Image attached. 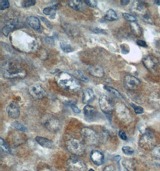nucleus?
Wrapping results in <instances>:
<instances>
[{
  "instance_id": "1",
  "label": "nucleus",
  "mask_w": 160,
  "mask_h": 171,
  "mask_svg": "<svg viewBox=\"0 0 160 171\" xmlns=\"http://www.w3.org/2000/svg\"><path fill=\"white\" fill-rule=\"evenodd\" d=\"M55 81L62 89L69 92H76L80 90L79 82L72 75L67 72H60L55 76Z\"/></svg>"
},
{
  "instance_id": "2",
  "label": "nucleus",
  "mask_w": 160,
  "mask_h": 171,
  "mask_svg": "<svg viewBox=\"0 0 160 171\" xmlns=\"http://www.w3.org/2000/svg\"><path fill=\"white\" fill-rule=\"evenodd\" d=\"M2 74L4 77L6 79H23L27 73L25 69L19 67V65L13 60L7 61L2 66Z\"/></svg>"
},
{
  "instance_id": "3",
  "label": "nucleus",
  "mask_w": 160,
  "mask_h": 171,
  "mask_svg": "<svg viewBox=\"0 0 160 171\" xmlns=\"http://www.w3.org/2000/svg\"><path fill=\"white\" fill-rule=\"evenodd\" d=\"M131 10L134 12V13L139 16H141L142 19L145 22L149 24L152 22L150 15L146 9V2H143V1H134Z\"/></svg>"
},
{
  "instance_id": "4",
  "label": "nucleus",
  "mask_w": 160,
  "mask_h": 171,
  "mask_svg": "<svg viewBox=\"0 0 160 171\" xmlns=\"http://www.w3.org/2000/svg\"><path fill=\"white\" fill-rule=\"evenodd\" d=\"M67 149L76 156H81L85 153V147L82 142L75 138L69 139L66 142Z\"/></svg>"
},
{
  "instance_id": "5",
  "label": "nucleus",
  "mask_w": 160,
  "mask_h": 171,
  "mask_svg": "<svg viewBox=\"0 0 160 171\" xmlns=\"http://www.w3.org/2000/svg\"><path fill=\"white\" fill-rule=\"evenodd\" d=\"M66 165L69 171H85L87 169L85 162L77 156L69 158Z\"/></svg>"
},
{
  "instance_id": "6",
  "label": "nucleus",
  "mask_w": 160,
  "mask_h": 171,
  "mask_svg": "<svg viewBox=\"0 0 160 171\" xmlns=\"http://www.w3.org/2000/svg\"><path fill=\"white\" fill-rule=\"evenodd\" d=\"M83 141L88 145H93L98 143V136L97 133L92 128L85 127L80 132Z\"/></svg>"
},
{
  "instance_id": "7",
  "label": "nucleus",
  "mask_w": 160,
  "mask_h": 171,
  "mask_svg": "<svg viewBox=\"0 0 160 171\" xmlns=\"http://www.w3.org/2000/svg\"><path fill=\"white\" fill-rule=\"evenodd\" d=\"M155 138L152 133L146 130L139 141V145L146 149H151L155 147Z\"/></svg>"
},
{
  "instance_id": "8",
  "label": "nucleus",
  "mask_w": 160,
  "mask_h": 171,
  "mask_svg": "<svg viewBox=\"0 0 160 171\" xmlns=\"http://www.w3.org/2000/svg\"><path fill=\"white\" fill-rule=\"evenodd\" d=\"M116 113L119 120L124 123L130 122L131 117L128 108L123 103H117L116 106Z\"/></svg>"
},
{
  "instance_id": "9",
  "label": "nucleus",
  "mask_w": 160,
  "mask_h": 171,
  "mask_svg": "<svg viewBox=\"0 0 160 171\" xmlns=\"http://www.w3.org/2000/svg\"><path fill=\"white\" fill-rule=\"evenodd\" d=\"M29 95L36 100H40L46 96V93L44 88L40 84H32L28 88Z\"/></svg>"
},
{
  "instance_id": "10",
  "label": "nucleus",
  "mask_w": 160,
  "mask_h": 171,
  "mask_svg": "<svg viewBox=\"0 0 160 171\" xmlns=\"http://www.w3.org/2000/svg\"><path fill=\"white\" fill-rule=\"evenodd\" d=\"M99 106L101 110L106 114H111L113 111L114 106L112 102L109 97L105 94L101 95L98 100Z\"/></svg>"
},
{
  "instance_id": "11",
  "label": "nucleus",
  "mask_w": 160,
  "mask_h": 171,
  "mask_svg": "<svg viewBox=\"0 0 160 171\" xmlns=\"http://www.w3.org/2000/svg\"><path fill=\"white\" fill-rule=\"evenodd\" d=\"M140 85V80L132 75H126L124 78V86L128 90H133L137 88Z\"/></svg>"
},
{
  "instance_id": "12",
  "label": "nucleus",
  "mask_w": 160,
  "mask_h": 171,
  "mask_svg": "<svg viewBox=\"0 0 160 171\" xmlns=\"http://www.w3.org/2000/svg\"><path fill=\"white\" fill-rule=\"evenodd\" d=\"M44 125L49 131L51 132H58L61 127L60 120L57 118L53 117H50L47 118L44 122Z\"/></svg>"
},
{
  "instance_id": "13",
  "label": "nucleus",
  "mask_w": 160,
  "mask_h": 171,
  "mask_svg": "<svg viewBox=\"0 0 160 171\" xmlns=\"http://www.w3.org/2000/svg\"><path fill=\"white\" fill-rule=\"evenodd\" d=\"M8 116L13 119H16L19 117L21 114L20 106L15 101L10 102L6 108Z\"/></svg>"
},
{
  "instance_id": "14",
  "label": "nucleus",
  "mask_w": 160,
  "mask_h": 171,
  "mask_svg": "<svg viewBox=\"0 0 160 171\" xmlns=\"http://www.w3.org/2000/svg\"><path fill=\"white\" fill-rule=\"evenodd\" d=\"M143 63L145 67L149 71L155 70L159 66L158 60L152 55H148L145 57L143 60Z\"/></svg>"
},
{
  "instance_id": "15",
  "label": "nucleus",
  "mask_w": 160,
  "mask_h": 171,
  "mask_svg": "<svg viewBox=\"0 0 160 171\" xmlns=\"http://www.w3.org/2000/svg\"><path fill=\"white\" fill-rule=\"evenodd\" d=\"M90 159L92 162L97 166L102 165L104 163V155L103 154V153L96 149H94L91 152Z\"/></svg>"
},
{
  "instance_id": "16",
  "label": "nucleus",
  "mask_w": 160,
  "mask_h": 171,
  "mask_svg": "<svg viewBox=\"0 0 160 171\" xmlns=\"http://www.w3.org/2000/svg\"><path fill=\"white\" fill-rule=\"evenodd\" d=\"M88 72L92 76L98 78L103 77L104 74L103 69L98 65L90 66L88 68Z\"/></svg>"
},
{
  "instance_id": "17",
  "label": "nucleus",
  "mask_w": 160,
  "mask_h": 171,
  "mask_svg": "<svg viewBox=\"0 0 160 171\" xmlns=\"http://www.w3.org/2000/svg\"><path fill=\"white\" fill-rule=\"evenodd\" d=\"M5 22L6 25L16 26L18 22V17L16 13L12 11L7 12L5 16Z\"/></svg>"
},
{
  "instance_id": "18",
  "label": "nucleus",
  "mask_w": 160,
  "mask_h": 171,
  "mask_svg": "<svg viewBox=\"0 0 160 171\" xmlns=\"http://www.w3.org/2000/svg\"><path fill=\"white\" fill-rule=\"evenodd\" d=\"M95 97L93 90L91 88H87L83 91L82 101L83 104H88L91 103Z\"/></svg>"
},
{
  "instance_id": "19",
  "label": "nucleus",
  "mask_w": 160,
  "mask_h": 171,
  "mask_svg": "<svg viewBox=\"0 0 160 171\" xmlns=\"http://www.w3.org/2000/svg\"><path fill=\"white\" fill-rule=\"evenodd\" d=\"M35 139L36 142L42 147L51 149L54 147L53 141L46 138L42 137V136H37Z\"/></svg>"
},
{
  "instance_id": "20",
  "label": "nucleus",
  "mask_w": 160,
  "mask_h": 171,
  "mask_svg": "<svg viewBox=\"0 0 160 171\" xmlns=\"http://www.w3.org/2000/svg\"><path fill=\"white\" fill-rule=\"evenodd\" d=\"M26 22L32 28L36 30L39 29L41 27L40 20L38 18L34 16H30L28 17L26 19Z\"/></svg>"
},
{
  "instance_id": "21",
  "label": "nucleus",
  "mask_w": 160,
  "mask_h": 171,
  "mask_svg": "<svg viewBox=\"0 0 160 171\" xmlns=\"http://www.w3.org/2000/svg\"><path fill=\"white\" fill-rule=\"evenodd\" d=\"M67 4L70 7H71V9H73L76 11L81 12L84 9V5H83L82 1L70 0L67 1Z\"/></svg>"
},
{
  "instance_id": "22",
  "label": "nucleus",
  "mask_w": 160,
  "mask_h": 171,
  "mask_svg": "<svg viewBox=\"0 0 160 171\" xmlns=\"http://www.w3.org/2000/svg\"><path fill=\"white\" fill-rule=\"evenodd\" d=\"M83 113L86 117L91 118L95 115L96 109L92 106L86 105L83 109Z\"/></svg>"
},
{
  "instance_id": "23",
  "label": "nucleus",
  "mask_w": 160,
  "mask_h": 171,
  "mask_svg": "<svg viewBox=\"0 0 160 171\" xmlns=\"http://www.w3.org/2000/svg\"><path fill=\"white\" fill-rule=\"evenodd\" d=\"M58 9L57 5H53L50 7H46L43 9V12L46 16H49L50 18H53L52 17H55V11Z\"/></svg>"
},
{
  "instance_id": "24",
  "label": "nucleus",
  "mask_w": 160,
  "mask_h": 171,
  "mask_svg": "<svg viewBox=\"0 0 160 171\" xmlns=\"http://www.w3.org/2000/svg\"><path fill=\"white\" fill-rule=\"evenodd\" d=\"M130 28L133 33V34L137 37H140L141 34V30L140 25L137 22H131L130 23Z\"/></svg>"
},
{
  "instance_id": "25",
  "label": "nucleus",
  "mask_w": 160,
  "mask_h": 171,
  "mask_svg": "<svg viewBox=\"0 0 160 171\" xmlns=\"http://www.w3.org/2000/svg\"><path fill=\"white\" fill-rule=\"evenodd\" d=\"M104 18L108 21H114L117 19V15L114 10L109 9L107 11Z\"/></svg>"
},
{
  "instance_id": "26",
  "label": "nucleus",
  "mask_w": 160,
  "mask_h": 171,
  "mask_svg": "<svg viewBox=\"0 0 160 171\" xmlns=\"http://www.w3.org/2000/svg\"><path fill=\"white\" fill-rule=\"evenodd\" d=\"M104 89L109 92L112 96H113L114 97L117 98H122L123 97L121 95V94L114 88L109 86H104Z\"/></svg>"
},
{
  "instance_id": "27",
  "label": "nucleus",
  "mask_w": 160,
  "mask_h": 171,
  "mask_svg": "<svg viewBox=\"0 0 160 171\" xmlns=\"http://www.w3.org/2000/svg\"><path fill=\"white\" fill-rule=\"evenodd\" d=\"M123 165L124 167L129 171H134L136 168V164L133 160L128 159L123 162Z\"/></svg>"
},
{
  "instance_id": "28",
  "label": "nucleus",
  "mask_w": 160,
  "mask_h": 171,
  "mask_svg": "<svg viewBox=\"0 0 160 171\" xmlns=\"http://www.w3.org/2000/svg\"><path fill=\"white\" fill-rule=\"evenodd\" d=\"M0 147L1 150L6 154H12V150L10 147L7 144V142L2 138H0Z\"/></svg>"
},
{
  "instance_id": "29",
  "label": "nucleus",
  "mask_w": 160,
  "mask_h": 171,
  "mask_svg": "<svg viewBox=\"0 0 160 171\" xmlns=\"http://www.w3.org/2000/svg\"><path fill=\"white\" fill-rule=\"evenodd\" d=\"M16 26L12 25H5L2 29V33L5 36L7 37L10 32L13 31L15 28Z\"/></svg>"
},
{
  "instance_id": "30",
  "label": "nucleus",
  "mask_w": 160,
  "mask_h": 171,
  "mask_svg": "<svg viewBox=\"0 0 160 171\" xmlns=\"http://www.w3.org/2000/svg\"><path fill=\"white\" fill-rule=\"evenodd\" d=\"M74 75L78 79L83 82H88L89 81V79L80 70H76L74 72Z\"/></svg>"
},
{
  "instance_id": "31",
  "label": "nucleus",
  "mask_w": 160,
  "mask_h": 171,
  "mask_svg": "<svg viewBox=\"0 0 160 171\" xmlns=\"http://www.w3.org/2000/svg\"><path fill=\"white\" fill-rule=\"evenodd\" d=\"M12 126L18 130L19 131L22 132H25L26 131V128L25 126H24L23 124H22L21 123H20L18 121H15V122H12Z\"/></svg>"
},
{
  "instance_id": "32",
  "label": "nucleus",
  "mask_w": 160,
  "mask_h": 171,
  "mask_svg": "<svg viewBox=\"0 0 160 171\" xmlns=\"http://www.w3.org/2000/svg\"><path fill=\"white\" fill-rule=\"evenodd\" d=\"M122 16L128 22H136L137 21V18L134 16H133L132 15H130L129 13H122Z\"/></svg>"
},
{
  "instance_id": "33",
  "label": "nucleus",
  "mask_w": 160,
  "mask_h": 171,
  "mask_svg": "<svg viewBox=\"0 0 160 171\" xmlns=\"http://www.w3.org/2000/svg\"><path fill=\"white\" fill-rule=\"evenodd\" d=\"M60 46H61V48L64 52L69 53V52H73V49L72 48V46L68 43H61Z\"/></svg>"
},
{
  "instance_id": "34",
  "label": "nucleus",
  "mask_w": 160,
  "mask_h": 171,
  "mask_svg": "<svg viewBox=\"0 0 160 171\" xmlns=\"http://www.w3.org/2000/svg\"><path fill=\"white\" fill-rule=\"evenodd\" d=\"M36 0H26L23 1L22 2V6L23 8H28L31 6H33L36 4Z\"/></svg>"
},
{
  "instance_id": "35",
  "label": "nucleus",
  "mask_w": 160,
  "mask_h": 171,
  "mask_svg": "<svg viewBox=\"0 0 160 171\" xmlns=\"http://www.w3.org/2000/svg\"><path fill=\"white\" fill-rule=\"evenodd\" d=\"M152 153L155 158L160 159V145H155L152 150Z\"/></svg>"
},
{
  "instance_id": "36",
  "label": "nucleus",
  "mask_w": 160,
  "mask_h": 171,
  "mask_svg": "<svg viewBox=\"0 0 160 171\" xmlns=\"http://www.w3.org/2000/svg\"><path fill=\"white\" fill-rule=\"evenodd\" d=\"M122 150L123 152L127 155H131L134 152V149L130 146H124L122 147Z\"/></svg>"
},
{
  "instance_id": "37",
  "label": "nucleus",
  "mask_w": 160,
  "mask_h": 171,
  "mask_svg": "<svg viewBox=\"0 0 160 171\" xmlns=\"http://www.w3.org/2000/svg\"><path fill=\"white\" fill-rule=\"evenodd\" d=\"M10 2L7 0H1L0 1V10H4L9 8Z\"/></svg>"
},
{
  "instance_id": "38",
  "label": "nucleus",
  "mask_w": 160,
  "mask_h": 171,
  "mask_svg": "<svg viewBox=\"0 0 160 171\" xmlns=\"http://www.w3.org/2000/svg\"><path fill=\"white\" fill-rule=\"evenodd\" d=\"M131 106L133 107V108L134 109V112L136 114H141L143 113L144 112V110H143V108L140 107V106H136L134 104H131Z\"/></svg>"
},
{
  "instance_id": "39",
  "label": "nucleus",
  "mask_w": 160,
  "mask_h": 171,
  "mask_svg": "<svg viewBox=\"0 0 160 171\" xmlns=\"http://www.w3.org/2000/svg\"><path fill=\"white\" fill-rule=\"evenodd\" d=\"M84 2H85L86 4H87L88 6L95 8L97 6V1H94V0H85L84 1Z\"/></svg>"
},
{
  "instance_id": "40",
  "label": "nucleus",
  "mask_w": 160,
  "mask_h": 171,
  "mask_svg": "<svg viewBox=\"0 0 160 171\" xmlns=\"http://www.w3.org/2000/svg\"><path fill=\"white\" fill-rule=\"evenodd\" d=\"M119 136L120 137V138L121 139H122L123 141H126L127 140V136L126 135V133L123 131V130H120L119 132Z\"/></svg>"
},
{
  "instance_id": "41",
  "label": "nucleus",
  "mask_w": 160,
  "mask_h": 171,
  "mask_svg": "<svg viewBox=\"0 0 160 171\" xmlns=\"http://www.w3.org/2000/svg\"><path fill=\"white\" fill-rule=\"evenodd\" d=\"M71 108L73 111L76 114H80L81 112L80 110L79 109V108L75 104H71Z\"/></svg>"
},
{
  "instance_id": "42",
  "label": "nucleus",
  "mask_w": 160,
  "mask_h": 171,
  "mask_svg": "<svg viewBox=\"0 0 160 171\" xmlns=\"http://www.w3.org/2000/svg\"><path fill=\"white\" fill-rule=\"evenodd\" d=\"M137 44L138 46H141V47H144V48L148 46L146 42L144 41V40H138L137 41Z\"/></svg>"
},
{
  "instance_id": "43",
  "label": "nucleus",
  "mask_w": 160,
  "mask_h": 171,
  "mask_svg": "<svg viewBox=\"0 0 160 171\" xmlns=\"http://www.w3.org/2000/svg\"><path fill=\"white\" fill-rule=\"evenodd\" d=\"M103 171H114V167L112 165L107 166L103 169Z\"/></svg>"
},
{
  "instance_id": "44",
  "label": "nucleus",
  "mask_w": 160,
  "mask_h": 171,
  "mask_svg": "<svg viewBox=\"0 0 160 171\" xmlns=\"http://www.w3.org/2000/svg\"><path fill=\"white\" fill-rule=\"evenodd\" d=\"M130 0H121V4L122 5H127L130 3Z\"/></svg>"
},
{
  "instance_id": "45",
  "label": "nucleus",
  "mask_w": 160,
  "mask_h": 171,
  "mask_svg": "<svg viewBox=\"0 0 160 171\" xmlns=\"http://www.w3.org/2000/svg\"><path fill=\"white\" fill-rule=\"evenodd\" d=\"M155 3L158 5H160V0H155Z\"/></svg>"
},
{
  "instance_id": "46",
  "label": "nucleus",
  "mask_w": 160,
  "mask_h": 171,
  "mask_svg": "<svg viewBox=\"0 0 160 171\" xmlns=\"http://www.w3.org/2000/svg\"><path fill=\"white\" fill-rule=\"evenodd\" d=\"M94 171V169H90V170H89V171Z\"/></svg>"
},
{
  "instance_id": "47",
  "label": "nucleus",
  "mask_w": 160,
  "mask_h": 171,
  "mask_svg": "<svg viewBox=\"0 0 160 171\" xmlns=\"http://www.w3.org/2000/svg\"></svg>"
}]
</instances>
